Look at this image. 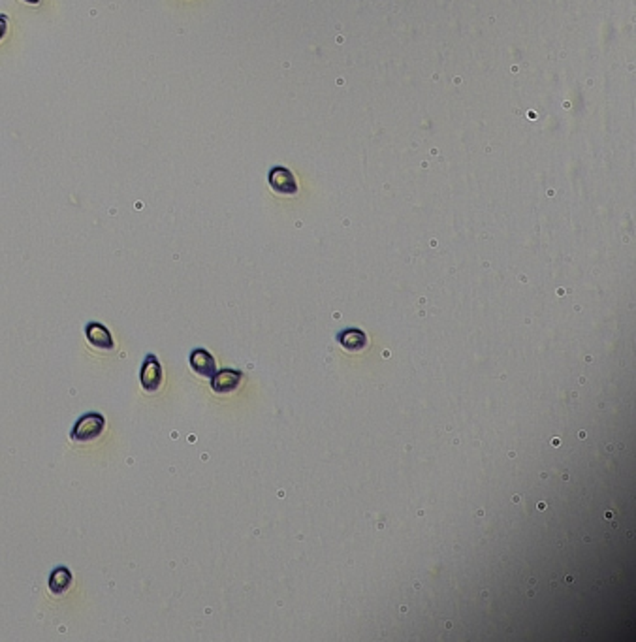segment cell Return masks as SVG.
Instances as JSON below:
<instances>
[{"mask_svg":"<svg viewBox=\"0 0 636 642\" xmlns=\"http://www.w3.org/2000/svg\"><path fill=\"white\" fill-rule=\"evenodd\" d=\"M104 428H106V419L100 412H87L72 428V439L77 443L95 441L102 435Z\"/></svg>","mask_w":636,"mask_h":642,"instance_id":"obj_1","label":"cell"},{"mask_svg":"<svg viewBox=\"0 0 636 642\" xmlns=\"http://www.w3.org/2000/svg\"><path fill=\"white\" fill-rule=\"evenodd\" d=\"M164 373H162V365L154 354H147L142 364V372H140V381L145 392H157L162 384Z\"/></svg>","mask_w":636,"mask_h":642,"instance_id":"obj_2","label":"cell"},{"mask_svg":"<svg viewBox=\"0 0 636 642\" xmlns=\"http://www.w3.org/2000/svg\"><path fill=\"white\" fill-rule=\"evenodd\" d=\"M267 179H270L271 189L279 195H296L298 192V183H296L292 171L283 168V166L271 168Z\"/></svg>","mask_w":636,"mask_h":642,"instance_id":"obj_3","label":"cell"},{"mask_svg":"<svg viewBox=\"0 0 636 642\" xmlns=\"http://www.w3.org/2000/svg\"><path fill=\"white\" fill-rule=\"evenodd\" d=\"M85 336H87V341L93 347L100 348V351H112L115 347L112 332L107 330V326H104L102 322H88L87 328H85Z\"/></svg>","mask_w":636,"mask_h":642,"instance_id":"obj_4","label":"cell"},{"mask_svg":"<svg viewBox=\"0 0 636 642\" xmlns=\"http://www.w3.org/2000/svg\"><path fill=\"white\" fill-rule=\"evenodd\" d=\"M190 367L201 377H213L217 373V364L206 348H194L190 353Z\"/></svg>","mask_w":636,"mask_h":642,"instance_id":"obj_5","label":"cell"},{"mask_svg":"<svg viewBox=\"0 0 636 642\" xmlns=\"http://www.w3.org/2000/svg\"><path fill=\"white\" fill-rule=\"evenodd\" d=\"M211 379L213 390L218 394H226V392L237 388V384L241 381V373L236 372V369H223V372L215 373Z\"/></svg>","mask_w":636,"mask_h":642,"instance_id":"obj_6","label":"cell"},{"mask_svg":"<svg viewBox=\"0 0 636 642\" xmlns=\"http://www.w3.org/2000/svg\"><path fill=\"white\" fill-rule=\"evenodd\" d=\"M72 584V572L66 567H57L51 577H49V589L55 595H62L66 589L70 588Z\"/></svg>","mask_w":636,"mask_h":642,"instance_id":"obj_7","label":"cell"},{"mask_svg":"<svg viewBox=\"0 0 636 642\" xmlns=\"http://www.w3.org/2000/svg\"><path fill=\"white\" fill-rule=\"evenodd\" d=\"M341 343L350 351H358L366 345V336L358 330H348L347 334H343L341 336Z\"/></svg>","mask_w":636,"mask_h":642,"instance_id":"obj_8","label":"cell"},{"mask_svg":"<svg viewBox=\"0 0 636 642\" xmlns=\"http://www.w3.org/2000/svg\"><path fill=\"white\" fill-rule=\"evenodd\" d=\"M6 32H8L6 15H0V40H2L4 36H6Z\"/></svg>","mask_w":636,"mask_h":642,"instance_id":"obj_9","label":"cell"},{"mask_svg":"<svg viewBox=\"0 0 636 642\" xmlns=\"http://www.w3.org/2000/svg\"><path fill=\"white\" fill-rule=\"evenodd\" d=\"M25 2H29V4H38L40 0H25Z\"/></svg>","mask_w":636,"mask_h":642,"instance_id":"obj_10","label":"cell"}]
</instances>
